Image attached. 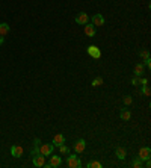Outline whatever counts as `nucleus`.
I'll return each instance as SVG.
<instances>
[{
  "label": "nucleus",
  "instance_id": "nucleus-1",
  "mask_svg": "<svg viewBox=\"0 0 151 168\" xmlns=\"http://www.w3.org/2000/svg\"><path fill=\"white\" fill-rule=\"evenodd\" d=\"M67 164H68V167H71V168H80V167H82L80 159L76 156V155H70V156L67 158Z\"/></svg>",
  "mask_w": 151,
  "mask_h": 168
},
{
  "label": "nucleus",
  "instance_id": "nucleus-2",
  "mask_svg": "<svg viewBox=\"0 0 151 168\" xmlns=\"http://www.w3.org/2000/svg\"><path fill=\"white\" fill-rule=\"evenodd\" d=\"M53 149H55L53 144H42V146H39V153L44 156H48L53 153Z\"/></svg>",
  "mask_w": 151,
  "mask_h": 168
},
{
  "label": "nucleus",
  "instance_id": "nucleus-3",
  "mask_svg": "<svg viewBox=\"0 0 151 168\" xmlns=\"http://www.w3.org/2000/svg\"><path fill=\"white\" fill-rule=\"evenodd\" d=\"M61 164H62V159H61L58 155H55V156L50 158V162H48V164H44V167H45V168H52V167H59Z\"/></svg>",
  "mask_w": 151,
  "mask_h": 168
},
{
  "label": "nucleus",
  "instance_id": "nucleus-4",
  "mask_svg": "<svg viewBox=\"0 0 151 168\" xmlns=\"http://www.w3.org/2000/svg\"><path fill=\"white\" fill-rule=\"evenodd\" d=\"M88 21H89V17L86 12H80L76 15V23L77 25H88Z\"/></svg>",
  "mask_w": 151,
  "mask_h": 168
},
{
  "label": "nucleus",
  "instance_id": "nucleus-5",
  "mask_svg": "<svg viewBox=\"0 0 151 168\" xmlns=\"http://www.w3.org/2000/svg\"><path fill=\"white\" fill-rule=\"evenodd\" d=\"M88 53H89V56H92L95 59L101 58V52H100V49H98V47H95V45H89L88 47Z\"/></svg>",
  "mask_w": 151,
  "mask_h": 168
},
{
  "label": "nucleus",
  "instance_id": "nucleus-6",
  "mask_svg": "<svg viewBox=\"0 0 151 168\" xmlns=\"http://www.w3.org/2000/svg\"><path fill=\"white\" fill-rule=\"evenodd\" d=\"M150 155H151L150 147H144V149H141V150H139L138 158H139L141 161H147V159H150Z\"/></svg>",
  "mask_w": 151,
  "mask_h": 168
},
{
  "label": "nucleus",
  "instance_id": "nucleus-7",
  "mask_svg": "<svg viewBox=\"0 0 151 168\" xmlns=\"http://www.w3.org/2000/svg\"><path fill=\"white\" fill-rule=\"evenodd\" d=\"M32 159H33V165L38 167V168H39V167H44V164H45V156L41 155V153L36 155V156H33Z\"/></svg>",
  "mask_w": 151,
  "mask_h": 168
},
{
  "label": "nucleus",
  "instance_id": "nucleus-8",
  "mask_svg": "<svg viewBox=\"0 0 151 168\" xmlns=\"http://www.w3.org/2000/svg\"><path fill=\"white\" fill-rule=\"evenodd\" d=\"M85 147H86L85 139H79L77 142L74 144V152L76 153H82V152H85Z\"/></svg>",
  "mask_w": 151,
  "mask_h": 168
},
{
  "label": "nucleus",
  "instance_id": "nucleus-9",
  "mask_svg": "<svg viewBox=\"0 0 151 168\" xmlns=\"http://www.w3.org/2000/svg\"><path fill=\"white\" fill-rule=\"evenodd\" d=\"M92 25L94 26H103L104 25V17L101 14H95L92 17Z\"/></svg>",
  "mask_w": 151,
  "mask_h": 168
},
{
  "label": "nucleus",
  "instance_id": "nucleus-10",
  "mask_svg": "<svg viewBox=\"0 0 151 168\" xmlns=\"http://www.w3.org/2000/svg\"><path fill=\"white\" fill-rule=\"evenodd\" d=\"M115 155H116V158L118 159H125V158H127V150H125L124 147H118L116 150H115Z\"/></svg>",
  "mask_w": 151,
  "mask_h": 168
},
{
  "label": "nucleus",
  "instance_id": "nucleus-11",
  "mask_svg": "<svg viewBox=\"0 0 151 168\" xmlns=\"http://www.w3.org/2000/svg\"><path fill=\"white\" fill-rule=\"evenodd\" d=\"M85 33L88 36H95L97 30H95V26L94 25H85Z\"/></svg>",
  "mask_w": 151,
  "mask_h": 168
},
{
  "label": "nucleus",
  "instance_id": "nucleus-12",
  "mask_svg": "<svg viewBox=\"0 0 151 168\" xmlns=\"http://www.w3.org/2000/svg\"><path fill=\"white\" fill-rule=\"evenodd\" d=\"M64 142H65V136L62 133L55 135V138H53V146H61V144H64Z\"/></svg>",
  "mask_w": 151,
  "mask_h": 168
},
{
  "label": "nucleus",
  "instance_id": "nucleus-13",
  "mask_svg": "<svg viewBox=\"0 0 151 168\" xmlns=\"http://www.w3.org/2000/svg\"><path fill=\"white\" fill-rule=\"evenodd\" d=\"M11 153H12V156H14V158H21V155H23V149H21V146H14V147L11 149Z\"/></svg>",
  "mask_w": 151,
  "mask_h": 168
},
{
  "label": "nucleus",
  "instance_id": "nucleus-14",
  "mask_svg": "<svg viewBox=\"0 0 151 168\" xmlns=\"http://www.w3.org/2000/svg\"><path fill=\"white\" fill-rule=\"evenodd\" d=\"M9 33V25L8 23H0V36H5Z\"/></svg>",
  "mask_w": 151,
  "mask_h": 168
},
{
  "label": "nucleus",
  "instance_id": "nucleus-15",
  "mask_svg": "<svg viewBox=\"0 0 151 168\" xmlns=\"http://www.w3.org/2000/svg\"><path fill=\"white\" fill-rule=\"evenodd\" d=\"M119 117H121L122 120H130V117H132V114H130V111H127V109H124V111H121V114H119Z\"/></svg>",
  "mask_w": 151,
  "mask_h": 168
},
{
  "label": "nucleus",
  "instance_id": "nucleus-16",
  "mask_svg": "<svg viewBox=\"0 0 151 168\" xmlns=\"http://www.w3.org/2000/svg\"><path fill=\"white\" fill-rule=\"evenodd\" d=\"M142 73H144V65L142 64H138L135 67V74L136 76H142Z\"/></svg>",
  "mask_w": 151,
  "mask_h": 168
},
{
  "label": "nucleus",
  "instance_id": "nucleus-17",
  "mask_svg": "<svg viewBox=\"0 0 151 168\" xmlns=\"http://www.w3.org/2000/svg\"><path fill=\"white\" fill-rule=\"evenodd\" d=\"M100 85H103V77H95L92 80V86H100Z\"/></svg>",
  "mask_w": 151,
  "mask_h": 168
},
{
  "label": "nucleus",
  "instance_id": "nucleus-18",
  "mask_svg": "<svg viewBox=\"0 0 151 168\" xmlns=\"http://www.w3.org/2000/svg\"><path fill=\"white\" fill-rule=\"evenodd\" d=\"M86 167H88V168H92V167H94V168H101L103 165L100 164V162H97V161H94V162H89Z\"/></svg>",
  "mask_w": 151,
  "mask_h": 168
},
{
  "label": "nucleus",
  "instance_id": "nucleus-19",
  "mask_svg": "<svg viewBox=\"0 0 151 168\" xmlns=\"http://www.w3.org/2000/svg\"><path fill=\"white\" fill-rule=\"evenodd\" d=\"M132 167H135V168H141V167H142V161H141L139 158H136V159L132 162Z\"/></svg>",
  "mask_w": 151,
  "mask_h": 168
},
{
  "label": "nucleus",
  "instance_id": "nucleus-20",
  "mask_svg": "<svg viewBox=\"0 0 151 168\" xmlns=\"http://www.w3.org/2000/svg\"><path fill=\"white\" fill-rule=\"evenodd\" d=\"M142 94H144V95H147V97L151 94V91H150V86H148V85H142Z\"/></svg>",
  "mask_w": 151,
  "mask_h": 168
},
{
  "label": "nucleus",
  "instance_id": "nucleus-21",
  "mask_svg": "<svg viewBox=\"0 0 151 168\" xmlns=\"http://www.w3.org/2000/svg\"><path fill=\"white\" fill-rule=\"evenodd\" d=\"M36 155H39V146H35V147L30 150V156H32V158L36 156Z\"/></svg>",
  "mask_w": 151,
  "mask_h": 168
},
{
  "label": "nucleus",
  "instance_id": "nucleus-22",
  "mask_svg": "<svg viewBox=\"0 0 151 168\" xmlns=\"http://www.w3.org/2000/svg\"><path fill=\"white\" fill-rule=\"evenodd\" d=\"M132 103H133V99L130 97V95H125V97H124V105L129 106V105H132Z\"/></svg>",
  "mask_w": 151,
  "mask_h": 168
},
{
  "label": "nucleus",
  "instance_id": "nucleus-23",
  "mask_svg": "<svg viewBox=\"0 0 151 168\" xmlns=\"http://www.w3.org/2000/svg\"><path fill=\"white\" fill-rule=\"evenodd\" d=\"M59 152H61L62 155H67V153H68V147L64 146V144H61V146H59Z\"/></svg>",
  "mask_w": 151,
  "mask_h": 168
},
{
  "label": "nucleus",
  "instance_id": "nucleus-24",
  "mask_svg": "<svg viewBox=\"0 0 151 168\" xmlns=\"http://www.w3.org/2000/svg\"><path fill=\"white\" fill-rule=\"evenodd\" d=\"M139 55H141V58H144V59H148V58H150V52H148V50H141Z\"/></svg>",
  "mask_w": 151,
  "mask_h": 168
},
{
  "label": "nucleus",
  "instance_id": "nucleus-25",
  "mask_svg": "<svg viewBox=\"0 0 151 168\" xmlns=\"http://www.w3.org/2000/svg\"><path fill=\"white\" fill-rule=\"evenodd\" d=\"M132 83H133V85H141V76L133 77V79H132Z\"/></svg>",
  "mask_w": 151,
  "mask_h": 168
},
{
  "label": "nucleus",
  "instance_id": "nucleus-26",
  "mask_svg": "<svg viewBox=\"0 0 151 168\" xmlns=\"http://www.w3.org/2000/svg\"><path fill=\"white\" fill-rule=\"evenodd\" d=\"M145 65H147L148 68L151 67V61H150V58H148V59H145Z\"/></svg>",
  "mask_w": 151,
  "mask_h": 168
},
{
  "label": "nucleus",
  "instance_id": "nucleus-27",
  "mask_svg": "<svg viewBox=\"0 0 151 168\" xmlns=\"http://www.w3.org/2000/svg\"><path fill=\"white\" fill-rule=\"evenodd\" d=\"M148 83V79H141V85H147Z\"/></svg>",
  "mask_w": 151,
  "mask_h": 168
},
{
  "label": "nucleus",
  "instance_id": "nucleus-28",
  "mask_svg": "<svg viewBox=\"0 0 151 168\" xmlns=\"http://www.w3.org/2000/svg\"><path fill=\"white\" fill-rule=\"evenodd\" d=\"M145 167H148V168L151 167V162H150V159H147V162H145Z\"/></svg>",
  "mask_w": 151,
  "mask_h": 168
},
{
  "label": "nucleus",
  "instance_id": "nucleus-29",
  "mask_svg": "<svg viewBox=\"0 0 151 168\" xmlns=\"http://www.w3.org/2000/svg\"><path fill=\"white\" fill-rule=\"evenodd\" d=\"M3 39H5L3 36H0V45H2V44H3Z\"/></svg>",
  "mask_w": 151,
  "mask_h": 168
}]
</instances>
